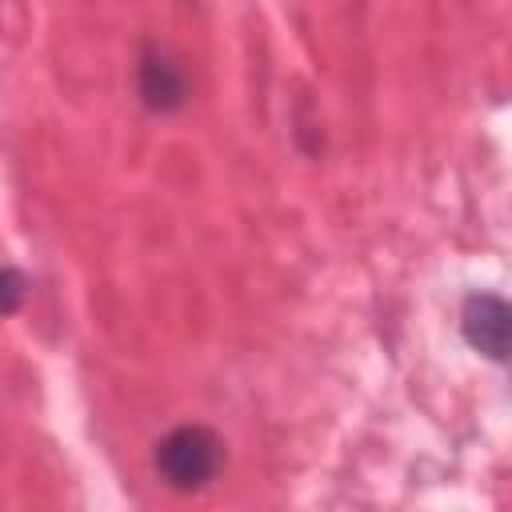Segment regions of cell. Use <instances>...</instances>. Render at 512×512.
Wrapping results in <instances>:
<instances>
[{
  "label": "cell",
  "mask_w": 512,
  "mask_h": 512,
  "mask_svg": "<svg viewBox=\"0 0 512 512\" xmlns=\"http://www.w3.org/2000/svg\"><path fill=\"white\" fill-rule=\"evenodd\" d=\"M224 460V444L204 424H180L156 444V472L176 492H200Z\"/></svg>",
  "instance_id": "1"
},
{
  "label": "cell",
  "mask_w": 512,
  "mask_h": 512,
  "mask_svg": "<svg viewBox=\"0 0 512 512\" xmlns=\"http://www.w3.org/2000/svg\"><path fill=\"white\" fill-rule=\"evenodd\" d=\"M512 312L500 296L492 292H480V296H468L464 300V312H460V328H464V340L492 356V360H508V332H512Z\"/></svg>",
  "instance_id": "2"
},
{
  "label": "cell",
  "mask_w": 512,
  "mask_h": 512,
  "mask_svg": "<svg viewBox=\"0 0 512 512\" xmlns=\"http://www.w3.org/2000/svg\"><path fill=\"white\" fill-rule=\"evenodd\" d=\"M140 96L156 112H172L184 104V76L168 60H144L140 64Z\"/></svg>",
  "instance_id": "3"
},
{
  "label": "cell",
  "mask_w": 512,
  "mask_h": 512,
  "mask_svg": "<svg viewBox=\"0 0 512 512\" xmlns=\"http://www.w3.org/2000/svg\"><path fill=\"white\" fill-rule=\"evenodd\" d=\"M24 296H28V280H24L16 268L0 264V316L16 312V308L24 304Z\"/></svg>",
  "instance_id": "4"
}]
</instances>
